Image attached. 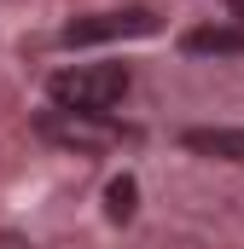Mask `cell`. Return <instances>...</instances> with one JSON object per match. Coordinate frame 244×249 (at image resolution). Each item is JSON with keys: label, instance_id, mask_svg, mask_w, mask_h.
Wrapping results in <instances>:
<instances>
[{"label": "cell", "instance_id": "2", "mask_svg": "<svg viewBox=\"0 0 244 249\" xmlns=\"http://www.w3.org/2000/svg\"><path fill=\"white\" fill-rule=\"evenodd\" d=\"M35 133L41 139H53V145H64V151H117V145H128L134 139V127H122L117 116H93V110H41L35 116Z\"/></svg>", "mask_w": 244, "mask_h": 249}, {"label": "cell", "instance_id": "5", "mask_svg": "<svg viewBox=\"0 0 244 249\" xmlns=\"http://www.w3.org/2000/svg\"><path fill=\"white\" fill-rule=\"evenodd\" d=\"M181 145L203 151V157H221V162H244V127H186Z\"/></svg>", "mask_w": 244, "mask_h": 249}, {"label": "cell", "instance_id": "3", "mask_svg": "<svg viewBox=\"0 0 244 249\" xmlns=\"http://www.w3.org/2000/svg\"><path fill=\"white\" fill-rule=\"evenodd\" d=\"M157 29V12L145 6H128V12H87V18H70L59 29V47H93V41H128V35H151Z\"/></svg>", "mask_w": 244, "mask_h": 249}, {"label": "cell", "instance_id": "4", "mask_svg": "<svg viewBox=\"0 0 244 249\" xmlns=\"http://www.w3.org/2000/svg\"><path fill=\"white\" fill-rule=\"evenodd\" d=\"M186 53H198V58H233V53H244V23H198V29H186V41H181Z\"/></svg>", "mask_w": 244, "mask_h": 249}, {"label": "cell", "instance_id": "6", "mask_svg": "<svg viewBox=\"0 0 244 249\" xmlns=\"http://www.w3.org/2000/svg\"><path fill=\"white\" fill-rule=\"evenodd\" d=\"M134 209H140V186H134V174H117V180L105 186V214H111L117 226H128Z\"/></svg>", "mask_w": 244, "mask_h": 249}, {"label": "cell", "instance_id": "7", "mask_svg": "<svg viewBox=\"0 0 244 249\" xmlns=\"http://www.w3.org/2000/svg\"><path fill=\"white\" fill-rule=\"evenodd\" d=\"M221 6H227V12H233V18L244 23V0H221Z\"/></svg>", "mask_w": 244, "mask_h": 249}, {"label": "cell", "instance_id": "1", "mask_svg": "<svg viewBox=\"0 0 244 249\" xmlns=\"http://www.w3.org/2000/svg\"><path fill=\"white\" fill-rule=\"evenodd\" d=\"M128 93V64H64L47 75V99L59 110H93L111 116Z\"/></svg>", "mask_w": 244, "mask_h": 249}]
</instances>
